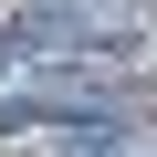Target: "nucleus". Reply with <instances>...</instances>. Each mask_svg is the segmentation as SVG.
I'll return each mask as SVG.
<instances>
[{"label": "nucleus", "mask_w": 157, "mask_h": 157, "mask_svg": "<svg viewBox=\"0 0 157 157\" xmlns=\"http://www.w3.org/2000/svg\"><path fill=\"white\" fill-rule=\"evenodd\" d=\"M0 42L32 52V63H126L136 52V21L126 11H94V0H32V11L0 21Z\"/></svg>", "instance_id": "nucleus-1"}]
</instances>
